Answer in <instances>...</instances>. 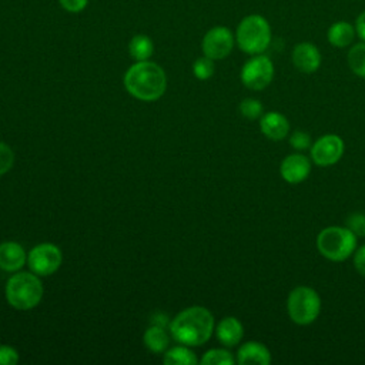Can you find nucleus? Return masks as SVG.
<instances>
[{"instance_id":"f257e3e1","label":"nucleus","mask_w":365,"mask_h":365,"mask_svg":"<svg viewBox=\"0 0 365 365\" xmlns=\"http://www.w3.org/2000/svg\"><path fill=\"white\" fill-rule=\"evenodd\" d=\"M124 87L138 100L154 101L165 93L167 76L154 61H135L124 74Z\"/></svg>"},{"instance_id":"f03ea898","label":"nucleus","mask_w":365,"mask_h":365,"mask_svg":"<svg viewBox=\"0 0 365 365\" xmlns=\"http://www.w3.org/2000/svg\"><path fill=\"white\" fill-rule=\"evenodd\" d=\"M214 331L212 314L200 305L181 311L170 324L173 338L187 346H200L205 344Z\"/></svg>"},{"instance_id":"7ed1b4c3","label":"nucleus","mask_w":365,"mask_h":365,"mask_svg":"<svg viewBox=\"0 0 365 365\" xmlns=\"http://www.w3.org/2000/svg\"><path fill=\"white\" fill-rule=\"evenodd\" d=\"M272 40L269 21L262 14H248L241 19L235 30V43L241 51L254 56L264 53Z\"/></svg>"},{"instance_id":"20e7f679","label":"nucleus","mask_w":365,"mask_h":365,"mask_svg":"<svg viewBox=\"0 0 365 365\" xmlns=\"http://www.w3.org/2000/svg\"><path fill=\"white\" fill-rule=\"evenodd\" d=\"M43 298V284L34 272L13 274L6 284L7 302L20 311L34 308Z\"/></svg>"},{"instance_id":"39448f33","label":"nucleus","mask_w":365,"mask_h":365,"mask_svg":"<svg viewBox=\"0 0 365 365\" xmlns=\"http://www.w3.org/2000/svg\"><path fill=\"white\" fill-rule=\"evenodd\" d=\"M317 250L329 261H345L356 250V235L348 227H327L317 237Z\"/></svg>"},{"instance_id":"423d86ee","label":"nucleus","mask_w":365,"mask_h":365,"mask_svg":"<svg viewBox=\"0 0 365 365\" xmlns=\"http://www.w3.org/2000/svg\"><path fill=\"white\" fill-rule=\"evenodd\" d=\"M287 311L294 324L309 325L321 312V297L311 287H295L287 298Z\"/></svg>"},{"instance_id":"0eeeda50","label":"nucleus","mask_w":365,"mask_h":365,"mask_svg":"<svg viewBox=\"0 0 365 365\" xmlns=\"http://www.w3.org/2000/svg\"><path fill=\"white\" fill-rule=\"evenodd\" d=\"M274 63L264 53L254 54L248 58L240 73L242 84L254 91L264 90L274 78Z\"/></svg>"},{"instance_id":"6e6552de","label":"nucleus","mask_w":365,"mask_h":365,"mask_svg":"<svg viewBox=\"0 0 365 365\" xmlns=\"http://www.w3.org/2000/svg\"><path fill=\"white\" fill-rule=\"evenodd\" d=\"M63 262V254L60 248L51 242H41L33 247L27 255V264L31 272L38 277H47L54 274Z\"/></svg>"},{"instance_id":"1a4fd4ad","label":"nucleus","mask_w":365,"mask_h":365,"mask_svg":"<svg viewBox=\"0 0 365 365\" xmlns=\"http://www.w3.org/2000/svg\"><path fill=\"white\" fill-rule=\"evenodd\" d=\"M235 44V34L225 26L211 27L202 37L201 48L204 56L215 60L228 57Z\"/></svg>"},{"instance_id":"9d476101","label":"nucleus","mask_w":365,"mask_h":365,"mask_svg":"<svg viewBox=\"0 0 365 365\" xmlns=\"http://www.w3.org/2000/svg\"><path fill=\"white\" fill-rule=\"evenodd\" d=\"M344 150L345 144L339 135L324 134L311 145V160L319 167H329L341 160Z\"/></svg>"},{"instance_id":"9b49d317","label":"nucleus","mask_w":365,"mask_h":365,"mask_svg":"<svg viewBox=\"0 0 365 365\" xmlns=\"http://www.w3.org/2000/svg\"><path fill=\"white\" fill-rule=\"evenodd\" d=\"M291 61L298 71L304 74H312L319 68L322 56L314 43L301 41L294 46L291 51Z\"/></svg>"},{"instance_id":"f8f14e48","label":"nucleus","mask_w":365,"mask_h":365,"mask_svg":"<svg viewBox=\"0 0 365 365\" xmlns=\"http://www.w3.org/2000/svg\"><path fill=\"white\" fill-rule=\"evenodd\" d=\"M311 173V161L307 155L301 153H294L287 155L279 165V174L282 180L289 184L302 182Z\"/></svg>"},{"instance_id":"ddd939ff","label":"nucleus","mask_w":365,"mask_h":365,"mask_svg":"<svg viewBox=\"0 0 365 365\" xmlns=\"http://www.w3.org/2000/svg\"><path fill=\"white\" fill-rule=\"evenodd\" d=\"M259 128L267 138L272 141H281L289 133V121L284 114L278 111H269L259 117Z\"/></svg>"},{"instance_id":"4468645a","label":"nucleus","mask_w":365,"mask_h":365,"mask_svg":"<svg viewBox=\"0 0 365 365\" xmlns=\"http://www.w3.org/2000/svg\"><path fill=\"white\" fill-rule=\"evenodd\" d=\"M27 262L24 248L16 241H4L0 244V269L6 272H17Z\"/></svg>"},{"instance_id":"2eb2a0df","label":"nucleus","mask_w":365,"mask_h":365,"mask_svg":"<svg viewBox=\"0 0 365 365\" xmlns=\"http://www.w3.org/2000/svg\"><path fill=\"white\" fill-rule=\"evenodd\" d=\"M235 359L238 364H242V365H248V364L268 365L271 362V354L264 344L257 341H248L238 348Z\"/></svg>"},{"instance_id":"dca6fc26","label":"nucleus","mask_w":365,"mask_h":365,"mask_svg":"<svg viewBox=\"0 0 365 365\" xmlns=\"http://www.w3.org/2000/svg\"><path fill=\"white\" fill-rule=\"evenodd\" d=\"M215 335L224 346L231 348L238 345L242 339L244 327L235 317H225L218 322L215 328Z\"/></svg>"},{"instance_id":"f3484780","label":"nucleus","mask_w":365,"mask_h":365,"mask_svg":"<svg viewBox=\"0 0 365 365\" xmlns=\"http://www.w3.org/2000/svg\"><path fill=\"white\" fill-rule=\"evenodd\" d=\"M356 37L355 26L346 20H338L332 23L327 30V40L336 48H345L354 44Z\"/></svg>"},{"instance_id":"a211bd4d","label":"nucleus","mask_w":365,"mask_h":365,"mask_svg":"<svg viewBox=\"0 0 365 365\" xmlns=\"http://www.w3.org/2000/svg\"><path fill=\"white\" fill-rule=\"evenodd\" d=\"M144 345L154 354H161L168 346V335L164 327L150 325L143 335Z\"/></svg>"},{"instance_id":"6ab92c4d","label":"nucleus","mask_w":365,"mask_h":365,"mask_svg":"<svg viewBox=\"0 0 365 365\" xmlns=\"http://www.w3.org/2000/svg\"><path fill=\"white\" fill-rule=\"evenodd\" d=\"M128 53L135 61L148 60L154 53V43L145 34H135L128 43Z\"/></svg>"},{"instance_id":"aec40b11","label":"nucleus","mask_w":365,"mask_h":365,"mask_svg":"<svg viewBox=\"0 0 365 365\" xmlns=\"http://www.w3.org/2000/svg\"><path fill=\"white\" fill-rule=\"evenodd\" d=\"M346 61L351 68V71L361 77L365 78V41L354 43L346 54Z\"/></svg>"},{"instance_id":"412c9836","label":"nucleus","mask_w":365,"mask_h":365,"mask_svg":"<svg viewBox=\"0 0 365 365\" xmlns=\"http://www.w3.org/2000/svg\"><path fill=\"white\" fill-rule=\"evenodd\" d=\"M163 361L167 365H194L198 362L195 354L187 345L174 346L168 349Z\"/></svg>"},{"instance_id":"4be33fe9","label":"nucleus","mask_w":365,"mask_h":365,"mask_svg":"<svg viewBox=\"0 0 365 365\" xmlns=\"http://www.w3.org/2000/svg\"><path fill=\"white\" fill-rule=\"evenodd\" d=\"M200 362L204 365H232L234 362H237V359L228 349L212 348L202 355Z\"/></svg>"},{"instance_id":"5701e85b","label":"nucleus","mask_w":365,"mask_h":365,"mask_svg":"<svg viewBox=\"0 0 365 365\" xmlns=\"http://www.w3.org/2000/svg\"><path fill=\"white\" fill-rule=\"evenodd\" d=\"M240 113L242 117L248 118V120H257L262 115V111H264V107L261 104L259 100L257 98H252V97H248V98H244L241 103H240Z\"/></svg>"},{"instance_id":"b1692460","label":"nucleus","mask_w":365,"mask_h":365,"mask_svg":"<svg viewBox=\"0 0 365 365\" xmlns=\"http://www.w3.org/2000/svg\"><path fill=\"white\" fill-rule=\"evenodd\" d=\"M214 60L202 56L198 57L192 64V73L198 80H208L214 74Z\"/></svg>"},{"instance_id":"393cba45","label":"nucleus","mask_w":365,"mask_h":365,"mask_svg":"<svg viewBox=\"0 0 365 365\" xmlns=\"http://www.w3.org/2000/svg\"><path fill=\"white\" fill-rule=\"evenodd\" d=\"M345 224L356 237H365V212L356 211L349 214Z\"/></svg>"},{"instance_id":"a878e982","label":"nucleus","mask_w":365,"mask_h":365,"mask_svg":"<svg viewBox=\"0 0 365 365\" xmlns=\"http://www.w3.org/2000/svg\"><path fill=\"white\" fill-rule=\"evenodd\" d=\"M289 145L297 151H305L311 148V135L302 130H297L289 135Z\"/></svg>"},{"instance_id":"bb28decb","label":"nucleus","mask_w":365,"mask_h":365,"mask_svg":"<svg viewBox=\"0 0 365 365\" xmlns=\"http://www.w3.org/2000/svg\"><path fill=\"white\" fill-rule=\"evenodd\" d=\"M14 164L13 150L3 141H0V175L9 173Z\"/></svg>"},{"instance_id":"cd10ccee","label":"nucleus","mask_w":365,"mask_h":365,"mask_svg":"<svg viewBox=\"0 0 365 365\" xmlns=\"http://www.w3.org/2000/svg\"><path fill=\"white\" fill-rule=\"evenodd\" d=\"M19 362L17 351L10 345H0V365H14Z\"/></svg>"},{"instance_id":"c85d7f7f","label":"nucleus","mask_w":365,"mask_h":365,"mask_svg":"<svg viewBox=\"0 0 365 365\" xmlns=\"http://www.w3.org/2000/svg\"><path fill=\"white\" fill-rule=\"evenodd\" d=\"M58 3L68 13H80L87 7L88 0H58Z\"/></svg>"},{"instance_id":"c756f323","label":"nucleus","mask_w":365,"mask_h":365,"mask_svg":"<svg viewBox=\"0 0 365 365\" xmlns=\"http://www.w3.org/2000/svg\"><path fill=\"white\" fill-rule=\"evenodd\" d=\"M354 267L361 277L365 278V244L354 252Z\"/></svg>"},{"instance_id":"7c9ffc66","label":"nucleus","mask_w":365,"mask_h":365,"mask_svg":"<svg viewBox=\"0 0 365 365\" xmlns=\"http://www.w3.org/2000/svg\"><path fill=\"white\" fill-rule=\"evenodd\" d=\"M355 30H356V37H359L362 41H365V10H362L356 19H355Z\"/></svg>"},{"instance_id":"2f4dec72","label":"nucleus","mask_w":365,"mask_h":365,"mask_svg":"<svg viewBox=\"0 0 365 365\" xmlns=\"http://www.w3.org/2000/svg\"><path fill=\"white\" fill-rule=\"evenodd\" d=\"M151 324L153 325H160V327H164L167 325V317L164 314H154L153 319H151Z\"/></svg>"}]
</instances>
